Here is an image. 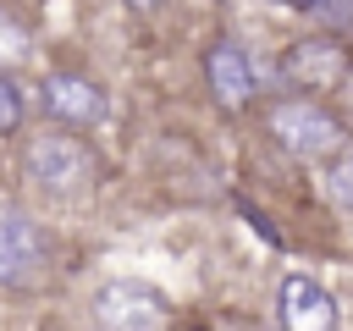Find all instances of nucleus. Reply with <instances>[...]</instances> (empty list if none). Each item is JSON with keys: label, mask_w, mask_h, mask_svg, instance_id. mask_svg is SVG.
<instances>
[{"label": "nucleus", "mask_w": 353, "mask_h": 331, "mask_svg": "<svg viewBox=\"0 0 353 331\" xmlns=\"http://www.w3.org/2000/svg\"><path fill=\"white\" fill-rule=\"evenodd\" d=\"M17 61H28V33L0 11V66H17Z\"/></svg>", "instance_id": "nucleus-10"}, {"label": "nucleus", "mask_w": 353, "mask_h": 331, "mask_svg": "<svg viewBox=\"0 0 353 331\" xmlns=\"http://www.w3.org/2000/svg\"><path fill=\"white\" fill-rule=\"evenodd\" d=\"M132 6H138V11H154V6H160V0H132Z\"/></svg>", "instance_id": "nucleus-13"}, {"label": "nucleus", "mask_w": 353, "mask_h": 331, "mask_svg": "<svg viewBox=\"0 0 353 331\" xmlns=\"http://www.w3.org/2000/svg\"><path fill=\"white\" fill-rule=\"evenodd\" d=\"M281 72H287L292 83L331 88V83H342V77H347V55H342L331 39H303V44H292V50L281 55Z\"/></svg>", "instance_id": "nucleus-6"}, {"label": "nucleus", "mask_w": 353, "mask_h": 331, "mask_svg": "<svg viewBox=\"0 0 353 331\" xmlns=\"http://www.w3.org/2000/svg\"><path fill=\"white\" fill-rule=\"evenodd\" d=\"M287 6H298V11H314V6H320V0H287Z\"/></svg>", "instance_id": "nucleus-12"}, {"label": "nucleus", "mask_w": 353, "mask_h": 331, "mask_svg": "<svg viewBox=\"0 0 353 331\" xmlns=\"http://www.w3.org/2000/svg\"><path fill=\"white\" fill-rule=\"evenodd\" d=\"M39 259H44V243H39L33 221L17 215V210H0V281L6 287L28 281L39 270Z\"/></svg>", "instance_id": "nucleus-5"}, {"label": "nucleus", "mask_w": 353, "mask_h": 331, "mask_svg": "<svg viewBox=\"0 0 353 331\" xmlns=\"http://www.w3.org/2000/svg\"><path fill=\"white\" fill-rule=\"evenodd\" d=\"M270 138H276L281 149H292V154H325V149L342 138V127H336V116H325L320 105L287 99V105L270 110Z\"/></svg>", "instance_id": "nucleus-3"}, {"label": "nucleus", "mask_w": 353, "mask_h": 331, "mask_svg": "<svg viewBox=\"0 0 353 331\" xmlns=\"http://www.w3.org/2000/svg\"><path fill=\"white\" fill-rule=\"evenodd\" d=\"M94 314H99V325H116V331H149V325L171 320V303L149 281H110V287H99Z\"/></svg>", "instance_id": "nucleus-2"}, {"label": "nucleus", "mask_w": 353, "mask_h": 331, "mask_svg": "<svg viewBox=\"0 0 353 331\" xmlns=\"http://www.w3.org/2000/svg\"><path fill=\"white\" fill-rule=\"evenodd\" d=\"M276 314L292 331H331L336 325V298L320 281H309V276H287L276 287Z\"/></svg>", "instance_id": "nucleus-4"}, {"label": "nucleus", "mask_w": 353, "mask_h": 331, "mask_svg": "<svg viewBox=\"0 0 353 331\" xmlns=\"http://www.w3.org/2000/svg\"><path fill=\"white\" fill-rule=\"evenodd\" d=\"M28 171L44 193H83L94 177V154L66 132H44L28 143Z\"/></svg>", "instance_id": "nucleus-1"}, {"label": "nucleus", "mask_w": 353, "mask_h": 331, "mask_svg": "<svg viewBox=\"0 0 353 331\" xmlns=\"http://www.w3.org/2000/svg\"><path fill=\"white\" fill-rule=\"evenodd\" d=\"M44 110H50L55 121H66V127H83V121H94V116L105 110V99H99V88H94L88 77L55 72V77L44 83Z\"/></svg>", "instance_id": "nucleus-8"}, {"label": "nucleus", "mask_w": 353, "mask_h": 331, "mask_svg": "<svg viewBox=\"0 0 353 331\" xmlns=\"http://www.w3.org/2000/svg\"><path fill=\"white\" fill-rule=\"evenodd\" d=\"M17 121H22V99H17V88L0 77V132H11Z\"/></svg>", "instance_id": "nucleus-11"}, {"label": "nucleus", "mask_w": 353, "mask_h": 331, "mask_svg": "<svg viewBox=\"0 0 353 331\" xmlns=\"http://www.w3.org/2000/svg\"><path fill=\"white\" fill-rule=\"evenodd\" d=\"M325 193H331L336 204H347V210H353V154H342V160H331V166H325Z\"/></svg>", "instance_id": "nucleus-9"}, {"label": "nucleus", "mask_w": 353, "mask_h": 331, "mask_svg": "<svg viewBox=\"0 0 353 331\" xmlns=\"http://www.w3.org/2000/svg\"><path fill=\"white\" fill-rule=\"evenodd\" d=\"M204 72H210V88H215L221 105H248V99H254V66H248V55H243L237 44H226V39L210 44Z\"/></svg>", "instance_id": "nucleus-7"}]
</instances>
